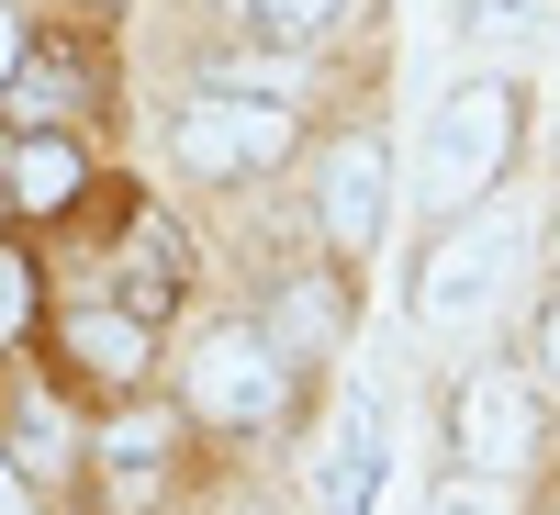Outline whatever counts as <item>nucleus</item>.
Returning <instances> with one entry per match:
<instances>
[{
	"instance_id": "nucleus-1",
	"label": "nucleus",
	"mask_w": 560,
	"mask_h": 515,
	"mask_svg": "<svg viewBox=\"0 0 560 515\" xmlns=\"http://www.w3.org/2000/svg\"><path fill=\"white\" fill-rule=\"evenodd\" d=\"M516 124H527L516 79H493V68L459 79L448 102L427 113V213H471L504 179V157H516Z\"/></svg>"
},
{
	"instance_id": "nucleus-2",
	"label": "nucleus",
	"mask_w": 560,
	"mask_h": 515,
	"mask_svg": "<svg viewBox=\"0 0 560 515\" xmlns=\"http://www.w3.org/2000/svg\"><path fill=\"white\" fill-rule=\"evenodd\" d=\"M516 213H459L448 236L427 247V269H415V325H427V337H471V325L504 303V280H516Z\"/></svg>"
},
{
	"instance_id": "nucleus-3",
	"label": "nucleus",
	"mask_w": 560,
	"mask_h": 515,
	"mask_svg": "<svg viewBox=\"0 0 560 515\" xmlns=\"http://www.w3.org/2000/svg\"><path fill=\"white\" fill-rule=\"evenodd\" d=\"M168 147H179V168H191V179H258V168H280V157L303 147V124H292V102L191 90V102H179V124H168Z\"/></svg>"
},
{
	"instance_id": "nucleus-4",
	"label": "nucleus",
	"mask_w": 560,
	"mask_h": 515,
	"mask_svg": "<svg viewBox=\"0 0 560 515\" xmlns=\"http://www.w3.org/2000/svg\"><path fill=\"white\" fill-rule=\"evenodd\" d=\"M280 359L258 325H224V337H202V359H191V414H213V426H269L280 414Z\"/></svg>"
},
{
	"instance_id": "nucleus-5",
	"label": "nucleus",
	"mask_w": 560,
	"mask_h": 515,
	"mask_svg": "<svg viewBox=\"0 0 560 515\" xmlns=\"http://www.w3.org/2000/svg\"><path fill=\"white\" fill-rule=\"evenodd\" d=\"M448 437H459V459H471L482 482H516L527 448H538V403H527V382H516V370H471V382H459V403H448Z\"/></svg>"
},
{
	"instance_id": "nucleus-6",
	"label": "nucleus",
	"mask_w": 560,
	"mask_h": 515,
	"mask_svg": "<svg viewBox=\"0 0 560 515\" xmlns=\"http://www.w3.org/2000/svg\"><path fill=\"white\" fill-rule=\"evenodd\" d=\"M382 179H393L382 134H348V147L325 157V179H314V213H325V236H337V258H359L370 236H382Z\"/></svg>"
},
{
	"instance_id": "nucleus-7",
	"label": "nucleus",
	"mask_w": 560,
	"mask_h": 515,
	"mask_svg": "<svg viewBox=\"0 0 560 515\" xmlns=\"http://www.w3.org/2000/svg\"><path fill=\"white\" fill-rule=\"evenodd\" d=\"M370 482H382V393H359V403H348V426L325 437V459H314L325 515H370Z\"/></svg>"
},
{
	"instance_id": "nucleus-8",
	"label": "nucleus",
	"mask_w": 560,
	"mask_h": 515,
	"mask_svg": "<svg viewBox=\"0 0 560 515\" xmlns=\"http://www.w3.org/2000/svg\"><path fill=\"white\" fill-rule=\"evenodd\" d=\"M258 337L280 348V359H314V348H337L348 337V280L337 269H314V280H292L269 314H258Z\"/></svg>"
},
{
	"instance_id": "nucleus-9",
	"label": "nucleus",
	"mask_w": 560,
	"mask_h": 515,
	"mask_svg": "<svg viewBox=\"0 0 560 515\" xmlns=\"http://www.w3.org/2000/svg\"><path fill=\"white\" fill-rule=\"evenodd\" d=\"M68 359L90 370V382H135V370H147V314H102V303H90V314H68Z\"/></svg>"
},
{
	"instance_id": "nucleus-10",
	"label": "nucleus",
	"mask_w": 560,
	"mask_h": 515,
	"mask_svg": "<svg viewBox=\"0 0 560 515\" xmlns=\"http://www.w3.org/2000/svg\"><path fill=\"white\" fill-rule=\"evenodd\" d=\"M79 179H90V168H79L68 134H34V147L12 157V202H23V213H68V202H79Z\"/></svg>"
},
{
	"instance_id": "nucleus-11",
	"label": "nucleus",
	"mask_w": 560,
	"mask_h": 515,
	"mask_svg": "<svg viewBox=\"0 0 560 515\" xmlns=\"http://www.w3.org/2000/svg\"><path fill=\"white\" fill-rule=\"evenodd\" d=\"M0 102H12V124H34V134H45V124H57V113L79 102V68H68V57H12Z\"/></svg>"
},
{
	"instance_id": "nucleus-12",
	"label": "nucleus",
	"mask_w": 560,
	"mask_h": 515,
	"mask_svg": "<svg viewBox=\"0 0 560 515\" xmlns=\"http://www.w3.org/2000/svg\"><path fill=\"white\" fill-rule=\"evenodd\" d=\"M124 269H135V303H124V314H168V292H179V236H168V224H135Z\"/></svg>"
},
{
	"instance_id": "nucleus-13",
	"label": "nucleus",
	"mask_w": 560,
	"mask_h": 515,
	"mask_svg": "<svg viewBox=\"0 0 560 515\" xmlns=\"http://www.w3.org/2000/svg\"><path fill=\"white\" fill-rule=\"evenodd\" d=\"M12 471H68V426H57V403L45 393H12Z\"/></svg>"
},
{
	"instance_id": "nucleus-14",
	"label": "nucleus",
	"mask_w": 560,
	"mask_h": 515,
	"mask_svg": "<svg viewBox=\"0 0 560 515\" xmlns=\"http://www.w3.org/2000/svg\"><path fill=\"white\" fill-rule=\"evenodd\" d=\"M102 448H113V482L135 493L147 471H168V414H124V426H113Z\"/></svg>"
},
{
	"instance_id": "nucleus-15",
	"label": "nucleus",
	"mask_w": 560,
	"mask_h": 515,
	"mask_svg": "<svg viewBox=\"0 0 560 515\" xmlns=\"http://www.w3.org/2000/svg\"><path fill=\"white\" fill-rule=\"evenodd\" d=\"M247 23L280 34V45H314V34H337V23H348V0H247Z\"/></svg>"
},
{
	"instance_id": "nucleus-16",
	"label": "nucleus",
	"mask_w": 560,
	"mask_h": 515,
	"mask_svg": "<svg viewBox=\"0 0 560 515\" xmlns=\"http://www.w3.org/2000/svg\"><path fill=\"white\" fill-rule=\"evenodd\" d=\"M427 515H504V482H482V471H471V482H448Z\"/></svg>"
},
{
	"instance_id": "nucleus-17",
	"label": "nucleus",
	"mask_w": 560,
	"mask_h": 515,
	"mask_svg": "<svg viewBox=\"0 0 560 515\" xmlns=\"http://www.w3.org/2000/svg\"><path fill=\"white\" fill-rule=\"evenodd\" d=\"M12 325H23V258L0 247V337H12Z\"/></svg>"
},
{
	"instance_id": "nucleus-18",
	"label": "nucleus",
	"mask_w": 560,
	"mask_h": 515,
	"mask_svg": "<svg viewBox=\"0 0 560 515\" xmlns=\"http://www.w3.org/2000/svg\"><path fill=\"white\" fill-rule=\"evenodd\" d=\"M0 515H34V482L12 471V448H0Z\"/></svg>"
},
{
	"instance_id": "nucleus-19",
	"label": "nucleus",
	"mask_w": 560,
	"mask_h": 515,
	"mask_svg": "<svg viewBox=\"0 0 560 515\" xmlns=\"http://www.w3.org/2000/svg\"><path fill=\"white\" fill-rule=\"evenodd\" d=\"M538 370H549V393H560V303L538 314Z\"/></svg>"
},
{
	"instance_id": "nucleus-20",
	"label": "nucleus",
	"mask_w": 560,
	"mask_h": 515,
	"mask_svg": "<svg viewBox=\"0 0 560 515\" xmlns=\"http://www.w3.org/2000/svg\"><path fill=\"white\" fill-rule=\"evenodd\" d=\"M12 57H23V34H12V12H0V79H12Z\"/></svg>"
},
{
	"instance_id": "nucleus-21",
	"label": "nucleus",
	"mask_w": 560,
	"mask_h": 515,
	"mask_svg": "<svg viewBox=\"0 0 560 515\" xmlns=\"http://www.w3.org/2000/svg\"><path fill=\"white\" fill-rule=\"evenodd\" d=\"M549 269H560V224H549Z\"/></svg>"
}]
</instances>
